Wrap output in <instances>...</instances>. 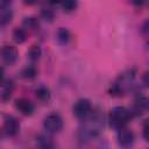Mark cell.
<instances>
[{
  "label": "cell",
  "instance_id": "5b68a950",
  "mask_svg": "<svg viewBox=\"0 0 149 149\" xmlns=\"http://www.w3.org/2000/svg\"><path fill=\"white\" fill-rule=\"evenodd\" d=\"M43 126L48 133H51V134L59 133L63 128V119L61 118L59 114L51 113L48 116H45V119L43 121Z\"/></svg>",
  "mask_w": 149,
  "mask_h": 149
},
{
  "label": "cell",
  "instance_id": "d6986e66",
  "mask_svg": "<svg viewBox=\"0 0 149 149\" xmlns=\"http://www.w3.org/2000/svg\"><path fill=\"white\" fill-rule=\"evenodd\" d=\"M77 5H78L77 0H65V1L62 3L63 9H64L65 12H72V10H74L76 7H77Z\"/></svg>",
  "mask_w": 149,
  "mask_h": 149
},
{
  "label": "cell",
  "instance_id": "cb8c5ba5",
  "mask_svg": "<svg viewBox=\"0 0 149 149\" xmlns=\"http://www.w3.org/2000/svg\"><path fill=\"white\" fill-rule=\"evenodd\" d=\"M64 1H65V0H49V2L52 3V5H59V3L62 5Z\"/></svg>",
  "mask_w": 149,
  "mask_h": 149
},
{
  "label": "cell",
  "instance_id": "5bb4252c",
  "mask_svg": "<svg viewBox=\"0 0 149 149\" xmlns=\"http://www.w3.org/2000/svg\"><path fill=\"white\" fill-rule=\"evenodd\" d=\"M12 17H13V12H12L10 8L0 9V22H1V26H5L8 22H10Z\"/></svg>",
  "mask_w": 149,
  "mask_h": 149
},
{
  "label": "cell",
  "instance_id": "83f0119b",
  "mask_svg": "<svg viewBox=\"0 0 149 149\" xmlns=\"http://www.w3.org/2000/svg\"><path fill=\"white\" fill-rule=\"evenodd\" d=\"M148 106H149V102H148Z\"/></svg>",
  "mask_w": 149,
  "mask_h": 149
},
{
  "label": "cell",
  "instance_id": "7c38bea8",
  "mask_svg": "<svg viewBox=\"0 0 149 149\" xmlns=\"http://www.w3.org/2000/svg\"><path fill=\"white\" fill-rule=\"evenodd\" d=\"M13 40L16 43H23L27 40V30L22 27V28H16L13 31Z\"/></svg>",
  "mask_w": 149,
  "mask_h": 149
},
{
  "label": "cell",
  "instance_id": "7402d4cb",
  "mask_svg": "<svg viewBox=\"0 0 149 149\" xmlns=\"http://www.w3.org/2000/svg\"><path fill=\"white\" fill-rule=\"evenodd\" d=\"M142 31L147 35H149V20L144 22V24L142 26Z\"/></svg>",
  "mask_w": 149,
  "mask_h": 149
},
{
  "label": "cell",
  "instance_id": "ba28073f",
  "mask_svg": "<svg viewBox=\"0 0 149 149\" xmlns=\"http://www.w3.org/2000/svg\"><path fill=\"white\" fill-rule=\"evenodd\" d=\"M19 57V52L13 45H3L1 49V58L5 65H13Z\"/></svg>",
  "mask_w": 149,
  "mask_h": 149
},
{
  "label": "cell",
  "instance_id": "603a6c76",
  "mask_svg": "<svg viewBox=\"0 0 149 149\" xmlns=\"http://www.w3.org/2000/svg\"><path fill=\"white\" fill-rule=\"evenodd\" d=\"M143 81H144V84H146L147 86H149V72H147V73L144 74V78H143Z\"/></svg>",
  "mask_w": 149,
  "mask_h": 149
},
{
  "label": "cell",
  "instance_id": "9c48e42d",
  "mask_svg": "<svg viewBox=\"0 0 149 149\" xmlns=\"http://www.w3.org/2000/svg\"><path fill=\"white\" fill-rule=\"evenodd\" d=\"M15 108L23 115L26 116H30L34 111H35V107L33 105L31 101H29L28 99L26 98H19L15 100Z\"/></svg>",
  "mask_w": 149,
  "mask_h": 149
},
{
  "label": "cell",
  "instance_id": "d4e9b609",
  "mask_svg": "<svg viewBox=\"0 0 149 149\" xmlns=\"http://www.w3.org/2000/svg\"><path fill=\"white\" fill-rule=\"evenodd\" d=\"M144 1H146V0H132V2H133L134 5H136V6H141V5H143Z\"/></svg>",
  "mask_w": 149,
  "mask_h": 149
},
{
  "label": "cell",
  "instance_id": "7a4b0ae2",
  "mask_svg": "<svg viewBox=\"0 0 149 149\" xmlns=\"http://www.w3.org/2000/svg\"><path fill=\"white\" fill-rule=\"evenodd\" d=\"M134 79H135V71L134 70H127V71L122 72L116 78V80L112 84V87H111L112 93L111 94L121 95V94L126 93L130 88V86L133 85Z\"/></svg>",
  "mask_w": 149,
  "mask_h": 149
},
{
  "label": "cell",
  "instance_id": "ffe728a7",
  "mask_svg": "<svg viewBox=\"0 0 149 149\" xmlns=\"http://www.w3.org/2000/svg\"><path fill=\"white\" fill-rule=\"evenodd\" d=\"M142 134H143V137L146 139V141L149 142V118L147 120H144V122H143Z\"/></svg>",
  "mask_w": 149,
  "mask_h": 149
},
{
  "label": "cell",
  "instance_id": "3957f363",
  "mask_svg": "<svg viewBox=\"0 0 149 149\" xmlns=\"http://www.w3.org/2000/svg\"><path fill=\"white\" fill-rule=\"evenodd\" d=\"M130 116H132V112L129 109H127L123 106H116L111 109L108 115V121L111 127L118 130L122 127H126Z\"/></svg>",
  "mask_w": 149,
  "mask_h": 149
},
{
  "label": "cell",
  "instance_id": "8fae6325",
  "mask_svg": "<svg viewBox=\"0 0 149 149\" xmlns=\"http://www.w3.org/2000/svg\"><path fill=\"white\" fill-rule=\"evenodd\" d=\"M35 93H36V98L42 102H47L50 99V91L45 86H40L38 88H36Z\"/></svg>",
  "mask_w": 149,
  "mask_h": 149
},
{
  "label": "cell",
  "instance_id": "2e32d148",
  "mask_svg": "<svg viewBox=\"0 0 149 149\" xmlns=\"http://www.w3.org/2000/svg\"><path fill=\"white\" fill-rule=\"evenodd\" d=\"M37 142L42 148H51L54 146L52 140L47 135H40L37 139Z\"/></svg>",
  "mask_w": 149,
  "mask_h": 149
},
{
  "label": "cell",
  "instance_id": "44dd1931",
  "mask_svg": "<svg viewBox=\"0 0 149 149\" xmlns=\"http://www.w3.org/2000/svg\"><path fill=\"white\" fill-rule=\"evenodd\" d=\"M10 5H12V0H0V9L10 8Z\"/></svg>",
  "mask_w": 149,
  "mask_h": 149
},
{
  "label": "cell",
  "instance_id": "30bf717a",
  "mask_svg": "<svg viewBox=\"0 0 149 149\" xmlns=\"http://www.w3.org/2000/svg\"><path fill=\"white\" fill-rule=\"evenodd\" d=\"M14 90V84L10 79H2L1 83V100L2 101H7L9 100L12 93Z\"/></svg>",
  "mask_w": 149,
  "mask_h": 149
},
{
  "label": "cell",
  "instance_id": "52a82bcc",
  "mask_svg": "<svg viewBox=\"0 0 149 149\" xmlns=\"http://www.w3.org/2000/svg\"><path fill=\"white\" fill-rule=\"evenodd\" d=\"M3 133L9 136V137H13L15 136L19 132H20V122L17 121L16 118L12 116V115H7L3 120Z\"/></svg>",
  "mask_w": 149,
  "mask_h": 149
},
{
  "label": "cell",
  "instance_id": "4fadbf2b",
  "mask_svg": "<svg viewBox=\"0 0 149 149\" xmlns=\"http://www.w3.org/2000/svg\"><path fill=\"white\" fill-rule=\"evenodd\" d=\"M70 31L65 28H59L57 30V40L61 44H68V42L70 41Z\"/></svg>",
  "mask_w": 149,
  "mask_h": 149
},
{
  "label": "cell",
  "instance_id": "9a60e30c",
  "mask_svg": "<svg viewBox=\"0 0 149 149\" xmlns=\"http://www.w3.org/2000/svg\"><path fill=\"white\" fill-rule=\"evenodd\" d=\"M40 56H41V48L38 45H33L29 49V51H28L29 59L33 61V62H35V61H37L40 58Z\"/></svg>",
  "mask_w": 149,
  "mask_h": 149
},
{
  "label": "cell",
  "instance_id": "e0dca14e",
  "mask_svg": "<svg viewBox=\"0 0 149 149\" xmlns=\"http://www.w3.org/2000/svg\"><path fill=\"white\" fill-rule=\"evenodd\" d=\"M38 26V22L35 17H26L23 21V28L27 29H36V27Z\"/></svg>",
  "mask_w": 149,
  "mask_h": 149
},
{
  "label": "cell",
  "instance_id": "484cf974",
  "mask_svg": "<svg viewBox=\"0 0 149 149\" xmlns=\"http://www.w3.org/2000/svg\"><path fill=\"white\" fill-rule=\"evenodd\" d=\"M23 2H24L26 5H33V3L36 2V0H23Z\"/></svg>",
  "mask_w": 149,
  "mask_h": 149
},
{
  "label": "cell",
  "instance_id": "6da1fadb",
  "mask_svg": "<svg viewBox=\"0 0 149 149\" xmlns=\"http://www.w3.org/2000/svg\"><path fill=\"white\" fill-rule=\"evenodd\" d=\"M104 127V116L100 111H92L88 116L81 120L78 136L81 141H88L97 137Z\"/></svg>",
  "mask_w": 149,
  "mask_h": 149
},
{
  "label": "cell",
  "instance_id": "ac0fdd59",
  "mask_svg": "<svg viewBox=\"0 0 149 149\" xmlns=\"http://www.w3.org/2000/svg\"><path fill=\"white\" fill-rule=\"evenodd\" d=\"M36 76V69L33 66V65H29L27 68H24L22 70V77L23 78H27V79H31Z\"/></svg>",
  "mask_w": 149,
  "mask_h": 149
},
{
  "label": "cell",
  "instance_id": "8992f818",
  "mask_svg": "<svg viewBox=\"0 0 149 149\" xmlns=\"http://www.w3.org/2000/svg\"><path fill=\"white\" fill-rule=\"evenodd\" d=\"M134 140H135L134 133L129 128L122 127L118 129V143L120 147H123V148L132 147L134 143Z\"/></svg>",
  "mask_w": 149,
  "mask_h": 149
},
{
  "label": "cell",
  "instance_id": "277c9868",
  "mask_svg": "<svg viewBox=\"0 0 149 149\" xmlns=\"http://www.w3.org/2000/svg\"><path fill=\"white\" fill-rule=\"evenodd\" d=\"M92 104L88 99H79L74 102L73 107H72V112H73V115L79 119V120H83L85 119L86 116L90 115V113L92 112Z\"/></svg>",
  "mask_w": 149,
  "mask_h": 149
},
{
  "label": "cell",
  "instance_id": "4316f807",
  "mask_svg": "<svg viewBox=\"0 0 149 149\" xmlns=\"http://www.w3.org/2000/svg\"><path fill=\"white\" fill-rule=\"evenodd\" d=\"M148 3H149V0H148Z\"/></svg>",
  "mask_w": 149,
  "mask_h": 149
}]
</instances>
